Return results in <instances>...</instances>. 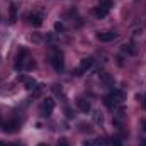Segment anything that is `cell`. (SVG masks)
Here are the masks:
<instances>
[{
	"label": "cell",
	"mask_w": 146,
	"mask_h": 146,
	"mask_svg": "<svg viewBox=\"0 0 146 146\" xmlns=\"http://www.w3.org/2000/svg\"><path fill=\"white\" fill-rule=\"evenodd\" d=\"M15 70H22V68H27V70H31V68H34V61L31 60V56H29V51L26 49V48H19V51H17V56H15Z\"/></svg>",
	"instance_id": "cell-1"
},
{
	"label": "cell",
	"mask_w": 146,
	"mask_h": 146,
	"mask_svg": "<svg viewBox=\"0 0 146 146\" xmlns=\"http://www.w3.org/2000/svg\"><path fill=\"white\" fill-rule=\"evenodd\" d=\"M51 66L56 73H61L65 70V56H63V51L58 49V48H53L51 51Z\"/></svg>",
	"instance_id": "cell-2"
},
{
	"label": "cell",
	"mask_w": 146,
	"mask_h": 146,
	"mask_svg": "<svg viewBox=\"0 0 146 146\" xmlns=\"http://www.w3.org/2000/svg\"><path fill=\"white\" fill-rule=\"evenodd\" d=\"M54 99H51V97H46L42 102H41V106H39V112H41V115L42 117H49L51 114H53V110H54Z\"/></svg>",
	"instance_id": "cell-3"
},
{
	"label": "cell",
	"mask_w": 146,
	"mask_h": 146,
	"mask_svg": "<svg viewBox=\"0 0 146 146\" xmlns=\"http://www.w3.org/2000/svg\"><path fill=\"white\" fill-rule=\"evenodd\" d=\"M42 14L41 12H29L27 14V21H29V24L33 26V27H41L42 26Z\"/></svg>",
	"instance_id": "cell-4"
},
{
	"label": "cell",
	"mask_w": 146,
	"mask_h": 146,
	"mask_svg": "<svg viewBox=\"0 0 146 146\" xmlns=\"http://www.w3.org/2000/svg\"><path fill=\"white\" fill-rule=\"evenodd\" d=\"M92 65H94V58H83L82 61H80V66L76 68V72H75V75H82V73L88 72L90 68H92Z\"/></svg>",
	"instance_id": "cell-5"
},
{
	"label": "cell",
	"mask_w": 146,
	"mask_h": 146,
	"mask_svg": "<svg viewBox=\"0 0 146 146\" xmlns=\"http://www.w3.org/2000/svg\"><path fill=\"white\" fill-rule=\"evenodd\" d=\"M117 37V34L114 31H102V33H97V39L100 42H110Z\"/></svg>",
	"instance_id": "cell-6"
},
{
	"label": "cell",
	"mask_w": 146,
	"mask_h": 146,
	"mask_svg": "<svg viewBox=\"0 0 146 146\" xmlns=\"http://www.w3.org/2000/svg\"><path fill=\"white\" fill-rule=\"evenodd\" d=\"M19 129H21V122H19V121H7V122L3 124V131L9 133V134L17 133Z\"/></svg>",
	"instance_id": "cell-7"
},
{
	"label": "cell",
	"mask_w": 146,
	"mask_h": 146,
	"mask_svg": "<svg viewBox=\"0 0 146 146\" xmlns=\"http://www.w3.org/2000/svg\"><path fill=\"white\" fill-rule=\"evenodd\" d=\"M76 107L82 110V112H90V110H92V104H90L88 99H85V97H78V99H76Z\"/></svg>",
	"instance_id": "cell-8"
},
{
	"label": "cell",
	"mask_w": 146,
	"mask_h": 146,
	"mask_svg": "<svg viewBox=\"0 0 146 146\" xmlns=\"http://www.w3.org/2000/svg\"><path fill=\"white\" fill-rule=\"evenodd\" d=\"M109 97L115 102V104H119V102H122V100L126 99V92L121 90V88H114V90L109 94Z\"/></svg>",
	"instance_id": "cell-9"
},
{
	"label": "cell",
	"mask_w": 146,
	"mask_h": 146,
	"mask_svg": "<svg viewBox=\"0 0 146 146\" xmlns=\"http://www.w3.org/2000/svg\"><path fill=\"white\" fill-rule=\"evenodd\" d=\"M17 17H19V5H17L15 2H12V3L9 5V21L14 24V22L17 21Z\"/></svg>",
	"instance_id": "cell-10"
},
{
	"label": "cell",
	"mask_w": 146,
	"mask_h": 146,
	"mask_svg": "<svg viewBox=\"0 0 146 146\" xmlns=\"http://www.w3.org/2000/svg\"><path fill=\"white\" fill-rule=\"evenodd\" d=\"M19 80L24 83V87H26L27 90H34V88L37 87L36 80H34V78H31V76H24V75H21V76H19Z\"/></svg>",
	"instance_id": "cell-11"
},
{
	"label": "cell",
	"mask_w": 146,
	"mask_h": 146,
	"mask_svg": "<svg viewBox=\"0 0 146 146\" xmlns=\"http://www.w3.org/2000/svg\"><path fill=\"white\" fill-rule=\"evenodd\" d=\"M107 14H109V10L104 9V7H100V5H97V7L92 9V15H94L95 19H106Z\"/></svg>",
	"instance_id": "cell-12"
},
{
	"label": "cell",
	"mask_w": 146,
	"mask_h": 146,
	"mask_svg": "<svg viewBox=\"0 0 146 146\" xmlns=\"http://www.w3.org/2000/svg\"><path fill=\"white\" fill-rule=\"evenodd\" d=\"M83 146H109V141H107V139H104V138H97V139L85 141Z\"/></svg>",
	"instance_id": "cell-13"
},
{
	"label": "cell",
	"mask_w": 146,
	"mask_h": 146,
	"mask_svg": "<svg viewBox=\"0 0 146 146\" xmlns=\"http://www.w3.org/2000/svg\"><path fill=\"white\" fill-rule=\"evenodd\" d=\"M99 78H100V82H102L106 87H112V85H114V78L110 76L109 73H100Z\"/></svg>",
	"instance_id": "cell-14"
},
{
	"label": "cell",
	"mask_w": 146,
	"mask_h": 146,
	"mask_svg": "<svg viewBox=\"0 0 146 146\" xmlns=\"http://www.w3.org/2000/svg\"><path fill=\"white\" fill-rule=\"evenodd\" d=\"M122 51H124V53H127V54H133V56L138 53V51H136V48H134V44H124V46H122Z\"/></svg>",
	"instance_id": "cell-15"
},
{
	"label": "cell",
	"mask_w": 146,
	"mask_h": 146,
	"mask_svg": "<svg viewBox=\"0 0 146 146\" xmlns=\"http://www.w3.org/2000/svg\"><path fill=\"white\" fill-rule=\"evenodd\" d=\"M104 104H106V107H107V109H110V110H114L115 107H117V104H115V102H114V100L110 99L109 95H107V97L104 99Z\"/></svg>",
	"instance_id": "cell-16"
},
{
	"label": "cell",
	"mask_w": 146,
	"mask_h": 146,
	"mask_svg": "<svg viewBox=\"0 0 146 146\" xmlns=\"http://www.w3.org/2000/svg\"><path fill=\"white\" fill-rule=\"evenodd\" d=\"M99 5L104 7V9H107V10H110L114 3H112V0H99Z\"/></svg>",
	"instance_id": "cell-17"
},
{
	"label": "cell",
	"mask_w": 146,
	"mask_h": 146,
	"mask_svg": "<svg viewBox=\"0 0 146 146\" xmlns=\"http://www.w3.org/2000/svg\"><path fill=\"white\" fill-rule=\"evenodd\" d=\"M94 121H95V124H102L104 122V117L100 115V112H94Z\"/></svg>",
	"instance_id": "cell-18"
},
{
	"label": "cell",
	"mask_w": 146,
	"mask_h": 146,
	"mask_svg": "<svg viewBox=\"0 0 146 146\" xmlns=\"http://www.w3.org/2000/svg\"><path fill=\"white\" fill-rule=\"evenodd\" d=\"M78 126H80V131H83V133H85V131H87V133H92V127H90L88 124H85V122H80Z\"/></svg>",
	"instance_id": "cell-19"
},
{
	"label": "cell",
	"mask_w": 146,
	"mask_h": 146,
	"mask_svg": "<svg viewBox=\"0 0 146 146\" xmlns=\"http://www.w3.org/2000/svg\"><path fill=\"white\" fill-rule=\"evenodd\" d=\"M109 145L110 146H122V141H121V138H112Z\"/></svg>",
	"instance_id": "cell-20"
},
{
	"label": "cell",
	"mask_w": 146,
	"mask_h": 146,
	"mask_svg": "<svg viewBox=\"0 0 146 146\" xmlns=\"http://www.w3.org/2000/svg\"><path fill=\"white\" fill-rule=\"evenodd\" d=\"M56 146H70V145H68V141L65 138H61V139H58V145Z\"/></svg>",
	"instance_id": "cell-21"
},
{
	"label": "cell",
	"mask_w": 146,
	"mask_h": 146,
	"mask_svg": "<svg viewBox=\"0 0 146 146\" xmlns=\"http://www.w3.org/2000/svg\"><path fill=\"white\" fill-rule=\"evenodd\" d=\"M54 27H56V31H63V29H65V27H63V24H60V22H56V26H54Z\"/></svg>",
	"instance_id": "cell-22"
},
{
	"label": "cell",
	"mask_w": 146,
	"mask_h": 146,
	"mask_svg": "<svg viewBox=\"0 0 146 146\" xmlns=\"http://www.w3.org/2000/svg\"><path fill=\"white\" fill-rule=\"evenodd\" d=\"M141 129L146 133V119H141Z\"/></svg>",
	"instance_id": "cell-23"
},
{
	"label": "cell",
	"mask_w": 146,
	"mask_h": 146,
	"mask_svg": "<svg viewBox=\"0 0 146 146\" xmlns=\"http://www.w3.org/2000/svg\"><path fill=\"white\" fill-rule=\"evenodd\" d=\"M143 107L146 109V94H145V97H143Z\"/></svg>",
	"instance_id": "cell-24"
},
{
	"label": "cell",
	"mask_w": 146,
	"mask_h": 146,
	"mask_svg": "<svg viewBox=\"0 0 146 146\" xmlns=\"http://www.w3.org/2000/svg\"><path fill=\"white\" fill-rule=\"evenodd\" d=\"M37 146H49V145H48V143H39Z\"/></svg>",
	"instance_id": "cell-25"
},
{
	"label": "cell",
	"mask_w": 146,
	"mask_h": 146,
	"mask_svg": "<svg viewBox=\"0 0 146 146\" xmlns=\"http://www.w3.org/2000/svg\"><path fill=\"white\" fill-rule=\"evenodd\" d=\"M139 146H146V139H143V141H141V145Z\"/></svg>",
	"instance_id": "cell-26"
},
{
	"label": "cell",
	"mask_w": 146,
	"mask_h": 146,
	"mask_svg": "<svg viewBox=\"0 0 146 146\" xmlns=\"http://www.w3.org/2000/svg\"><path fill=\"white\" fill-rule=\"evenodd\" d=\"M0 146H5V145H3V143H2V141H0Z\"/></svg>",
	"instance_id": "cell-27"
}]
</instances>
